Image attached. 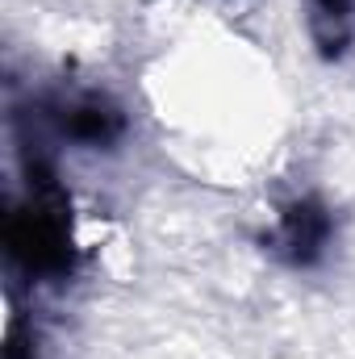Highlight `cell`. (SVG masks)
Returning <instances> with one entry per match:
<instances>
[{"mask_svg": "<svg viewBox=\"0 0 355 359\" xmlns=\"http://www.w3.org/2000/svg\"><path fill=\"white\" fill-rule=\"evenodd\" d=\"M314 34L326 50H339L351 38V0H314Z\"/></svg>", "mask_w": 355, "mask_h": 359, "instance_id": "3957f363", "label": "cell"}, {"mask_svg": "<svg viewBox=\"0 0 355 359\" xmlns=\"http://www.w3.org/2000/svg\"><path fill=\"white\" fill-rule=\"evenodd\" d=\"M4 359H34V351H29V347L13 334V339H8V355H4Z\"/></svg>", "mask_w": 355, "mask_h": 359, "instance_id": "277c9868", "label": "cell"}, {"mask_svg": "<svg viewBox=\"0 0 355 359\" xmlns=\"http://www.w3.org/2000/svg\"><path fill=\"white\" fill-rule=\"evenodd\" d=\"M67 130L80 138V142H109L121 134V113L113 104H100V100H84L72 109L67 117Z\"/></svg>", "mask_w": 355, "mask_h": 359, "instance_id": "6da1fadb", "label": "cell"}, {"mask_svg": "<svg viewBox=\"0 0 355 359\" xmlns=\"http://www.w3.org/2000/svg\"><path fill=\"white\" fill-rule=\"evenodd\" d=\"M322 238H326V217H322V209L297 205V209L284 217V243H288L301 259L314 255V251L322 247Z\"/></svg>", "mask_w": 355, "mask_h": 359, "instance_id": "7a4b0ae2", "label": "cell"}]
</instances>
